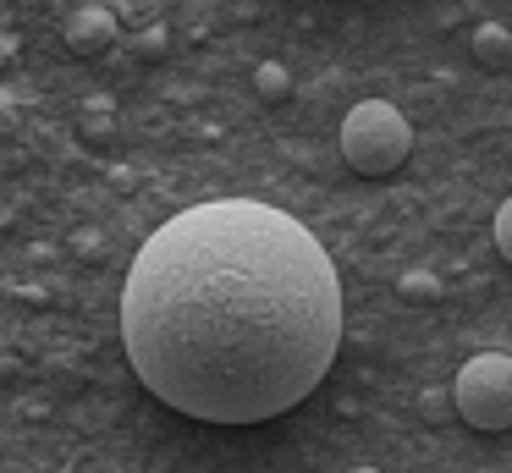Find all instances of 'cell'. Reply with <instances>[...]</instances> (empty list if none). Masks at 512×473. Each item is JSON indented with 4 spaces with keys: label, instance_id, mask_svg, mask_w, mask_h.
<instances>
[{
    "label": "cell",
    "instance_id": "4",
    "mask_svg": "<svg viewBox=\"0 0 512 473\" xmlns=\"http://www.w3.org/2000/svg\"><path fill=\"white\" fill-rule=\"evenodd\" d=\"M67 44L78 55H100L105 44H116V17L105 6H83V11H72V22H67Z\"/></svg>",
    "mask_w": 512,
    "mask_h": 473
},
{
    "label": "cell",
    "instance_id": "2",
    "mask_svg": "<svg viewBox=\"0 0 512 473\" xmlns=\"http://www.w3.org/2000/svg\"><path fill=\"white\" fill-rule=\"evenodd\" d=\"M413 149V127L397 105L386 99H364L342 116V160L353 165L358 176H391L402 171Z\"/></svg>",
    "mask_w": 512,
    "mask_h": 473
},
{
    "label": "cell",
    "instance_id": "6",
    "mask_svg": "<svg viewBox=\"0 0 512 473\" xmlns=\"http://www.w3.org/2000/svg\"><path fill=\"white\" fill-rule=\"evenodd\" d=\"M397 297H408V303H435V297H441V275L408 270V275L397 281Z\"/></svg>",
    "mask_w": 512,
    "mask_h": 473
},
{
    "label": "cell",
    "instance_id": "7",
    "mask_svg": "<svg viewBox=\"0 0 512 473\" xmlns=\"http://www.w3.org/2000/svg\"><path fill=\"white\" fill-rule=\"evenodd\" d=\"M254 88H259V99H287V94H292V77H287V66L265 61V66L254 72Z\"/></svg>",
    "mask_w": 512,
    "mask_h": 473
},
{
    "label": "cell",
    "instance_id": "3",
    "mask_svg": "<svg viewBox=\"0 0 512 473\" xmlns=\"http://www.w3.org/2000/svg\"><path fill=\"white\" fill-rule=\"evenodd\" d=\"M452 396H457V418L468 429H485V435L512 429V358L507 352L468 358L452 380Z\"/></svg>",
    "mask_w": 512,
    "mask_h": 473
},
{
    "label": "cell",
    "instance_id": "10",
    "mask_svg": "<svg viewBox=\"0 0 512 473\" xmlns=\"http://www.w3.org/2000/svg\"><path fill=\"white\" fill-rule=\"evenodd\" d=\"M347 473H380V468H347Z\"/></svg>",
    "mask_w": 512,
    "mask_h": 473
},
{
    "label": "cell",
    "instance_id": "5",
    "mask_svg": "<svg viewBox=\"0 0 512 473\" xmlns=\"http://www.w3.org/2000/svg\"><path fill=\"white\" fill-rule=\"evenodd\" d=\"M474 55L485 66H507L512 61V33L501 28V22H479L474 28Z\"/></svg>",
    "mask_w": 512,
    "mask_h": 473
},
{
    "label": "cell",
    "instance_id": "9",
    "mask_svg": "<svg viewBox=\"0 0 512 473\" xmlns=\"http://www.w3.org/2000/svg\"><path fill=\"white\" fill-rule=\"evenodd\" d=\"M496 248H501V259L512 264V198L496 209Z\"/></svg>",
    "mask_w": 512,
    "mask_h": 473
},
{
    "label": "cell",
    "instance_id": "1",
    "mask_svg": "<svg viewBox=\"0 0 512 473\" xmlns=\"http://www.w3.org/2000/svg\"><path fill=\"white\" fill-rule=\"evenodd\" d=\"M122 341L166 407L204 424H265L336 363V264L287 209L259 198L193 204L138 248Z\"/></svg>",
    "mask_w": 512,
    "mask_h": 473
},
{
    "label": "cell",
    "instance_id": "8",
    "mask_svg": "<svg viewBox=\"0 0 512 473\" xmlns=\"http://www.w3.org/2000/svg\"><path fill=\"white\" fill-rule=\"evenodd\" d=\"M446 413H457V396H446L441 385H424L419 391V418L424 424H441Z\"/></svg>",
    "mask_w": 512,
    "mask_h": 473
}]
</instances>
